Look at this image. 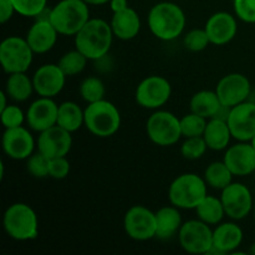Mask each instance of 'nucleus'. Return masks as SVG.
I'll return each mask as SVG.
<instances>
[{
	"instance_id": "obj_49",
	"label": "nucleus",
	"mask_w": 255,
	"mask_h": 255,
	"mask_svg": "<svg viewBox=\"0 0 255 255\" xmlns=\"http://www.w3.org/2000/svg\"><path fill=\"white\" fill-rule=\"evenodd\" d=\"M254 174H255V172H254Z\"/></svg>"
},
{
	"instance_id": "obj_3",
	"label": "nucleus",
	"mask_w": 255,
	"mask_h": 255,
	"mask_svg": "<svg viewBox=\"0 0 255 255\" xmlns=\"http://www.w3.org/2000/svg\"><path fill=\"white\" fill-rule=\"evenodd\" d=\"M90 19L89 4L85 0H60L50 12L51 24L65 36H75Z\"/></svg>"
},
{
	"instance_id": "obj_12",
	"label": "nucleus",
	"mask_w": 255,
	"mask_h": 255,
	"mask_svg": "<svg viewBox=\"0 0 255 255\" xmlns=\"http://www.w3.org/2000/svg\"><path fill=\"white\" fill-rule=\"evenodd\" d=\"M222 203L226 214L234 221H242L253 209V196L246 184L232 182L222 191Z\"/></svg>"
},
{
	"instance_id": "obj_22",
	"label": "nucleus",
	"mask_w": 255,
	"mask_h": 255,
	"mask_svg": "<svg viewBox=\"0 0 255 255\" xmlns=\"http://www.w3.org/2000/svg\"><path fill=\"white\" fill-rule=\"evenodd\" d=\"M110 24H111L115 37L124 41L134 39L141 30V20H139L138 14L131 6L122 11L114 12Z\"/></svg>"
},
{
	"instance_id": "obj_44",
	"label": "nucleus",
	"mask_w": 255,
	"mask_h": 255,
	"mask_svg": "<svg viewBox=\"0 0 255 255\" xmlns=\"http://www.w3.org/2000/svg\"><path fill=\"white\" fill-rule=\"evenodd\" d=\"M6 97H7L6 92H5V91L0 92V100H1V104H0V111H2V110H4V109H5V107H6V106H7V102H6Z\"/></svg>"
},
{
	"instance_id": "obj_8",
	"label": "nucleus",
	"mask_w": 255,
	"mask_h": 255,
	"mask_svg": "<svg viewBox=\"0 0 255 255\" xmlns=\"http://www.w3.org/2000/svg\"><path fill=\"white\" fill-rule=\"evenodd\" d=\"M34 54L26 39L9 36L0 44V64L7 75L26 72L31 66Z\"/></svg>"
},
{
	"instance_id": "obj_1",
	"label": "nucleus",
	"mask_w": 255,
	"mask_h": 255,
	"mask_svg": "<svg viewBox=\"0 0 255 255\" xmlns=\"http://www.w3.org/2000/svg\"><path fill=\"white\" fill-rule=\"evenodd\" d=\"M115 35L111 24L104 19L92 17L75 35V49L91 61L109 54Z\"/></svg>"
},
{
	"instance_id": "obj_45",
	"label": "nucleus",
	"mask_w": 255,
	"mask_h": 255,
	"mask_svg": "<svg viewBox=\"0 0 255 255\" xmlns=\"http://www.w3.org/2000/svg\"><path fill=\"white\" fill-rule=\"evenodd\" d=\"M89 5H104L110 2V0H85Z\"/></svg>"
},
{
	"instance_id": "obj_29",
	"label": "nucleus",
	"mask_w": 255,
	"mask_h": 255,
	"mask_svg": "<svg viewBox=\"0 0 255 255\" xmlns=\"http://www.w3.org/2000/svg\"><path fill=\"white\" fill-rule=\"evenodd\" d=\"M196 212L198 219L209 226H217V224L222 223L224 216H227L221 197L218 198V197L208 196V194L197 206Z\"/></svg>"
},
{
	"instance_id": "obj_34",
	"label": "nucleus",
	"mask_w": 255,
	"mask_h": 255,
	"mask_svg": "<svg viewBox=\"0 0 255 255\" xmlns=\"http://www.w3.org/2000/svg\"><path fill=\"white\" fill-rule=\"evenodd\" d=\"M207 148H208V146H207L203 136L188 137V138H186V141L182 143L181 153L186 159L196 161V159H199L201 157L204 156Z\"/></svg>"
},
{
	"instance_id": "obj_40",
	"label": "nucleus",
	"mask_w": 255,
	"mask_h": 255,
	"mask_svg": "<svg viewBox=\"0 0 255 255\" xmlns=\"http://www.w3.org/2000/svg\"><path fill=\"white\" fill-rule=\"evenodd\" d=\"M71 164L66 157H56L49 162V177L54 179H64L69 176Z\"/></svg>"
},
{
	"instance_id": "obj_10",
	"label": "nucleus",
	"mask_w": 255,
	"mask_h": 255,
	"mask_svg": "<svg viewBox=\"0 0 255 255\" xmlns=\"http://www.w3.org/2000/svg\"><path fill=\"white\" fill-rule=\"evenodd\" d=\"M172 86L169 81L158 75H152L142 80L134 92L136 102L147 110H157L171 99Z\"/></svg>"
},
{
	"instance_id": "obj_25",
	"label": "nucleus",
	"mask_w": 255,
	"mask_h": 255,
	"mask_svg": "<svg viewBox=\"0 0 255 255\" xmlns=\"http://www.w3.org/2000/svg\"><path fill=\"white\" fill-rule=\"evenodd\" d=\"M203 138L209 149L223 151V149L228 148L232 138L228 122L217 119H209L207 122L206 131L203 133Z\"/></svg>"
},
{
	"instance_id": "obj_18",
	"label": "nucleus",
	"mask_w": 255,
	"mask_h": 255,
	"mask_svg": "<svg viewBox=\"0 0 255 255\" xmlns=\"http://www.w3.org/2000/svg\"><path fill=\"white\" fill-rule=\"evenodd\" d=\"M59 105L51 97L35 100L26 111V122L32 131L42 132L57 124Z\"/></svg>"
},
{
	"instance_id": "obj_26",
	"label": "nucleus",
	"mask_w": 255,
	"mask_h": 255,
	"mask_svg": "<svg viewBox=\"0 0 255 255\" xmlns=\"http://www.w3.org/2000/svg\"><path fill=\"white\" fill-rule=\"evenodd\" d=\"M35 91L32 77L30 79L26 72L10 74L5 84V92L7 97L15 102H24L31 97Z\"/></svg>"
},
{
	"instance_id": "obj_19",
	"label": "nucleus",
	"mask_w": 255,
	"mask_h": 255,
	"mask_svg": "<svg viewBox=\"0 0 255 255\" xmlns=\"http://www.w3.org/2000/svg\"><path fill=\"white\" fill-rule=\"evenodd\" d=\"M234 176L244 177L255 172V149L251 142H241L228 147L223 158Z\"/></svg>"
},
{
	"instance_id": "obj_47",
	"label": "nucleus",
	"mask_w": 255,
	"mask_h": 255,
	"mask_svg": "<svg viewBox=\"0 0 255 255\" xmlns=\"http://www.w3.org/2000/svg\"><path fill=\"white\" fill-rule=\"evenodd\" d=\"M251 143H252V144H253V147H254V149H255V136L253 137V138H252Z\"/></svg>"
},
{
	"instance_id": "obj_41",
	"label": "nucleus",
	"mask_w": 255,
	"mask_h": 255,
	"mask_svg": "<svg viewBox=\"0 0 255 255\" xmlns=\"http://www.w3.org/2000/svg\"><path fill=\"white\" fill-rule=\"evenodd\" d=\"M15 7L11 0H0V21L1 24L9 21L15 14Z\"/></svg>"
},
{
	"instance_id": "obj_4",
	"label": "nucleus",
	"mask_w": 255,
	"mask_h": 255,
	"mask_svg": "<svg viewBox=\"0 0 255 255\" xmlns=\"http://www.w3.org/2000/svg\"><path fill=\"white\" fill-rule=\"evenodd\" d=\"M4 231L11 239L27 242L39 236V219L34 209L26 203H14L2 217Z\"/></svg>"
},
{
	"instance_id": "obj_42",
	"label": "nucleus",
	"mask_w": 255,
	"mask_h": 255,
	"mask_svg": "<svg viewBox=\"0 0 255 255\" xmlns=\"http://www.w3.org/2000/svg\"><path fill=\"white\" fill-rule=\"evenodd\" d=\"M95 66H96V70L100 72H109L110 70L112 69V66H114V62H112V59L110 57L109 54L104 55L102 57H100V59H96L95 60Z\"/></svg>"
},
{
	"instance_id": "obj_28",
	"label": "nucleus",
	"mask_w": 255,
	"mask_h": 255,
	"mask_svg": "<svg viewBox=\"0 0 255 255\" xmlns=\"http://www.w3.org/2000/svg\"><path fill=\"white\" fill-rule=\"evenodd\" d=\"M221 105L222 102L216 91L203 90V91L196 92L192 96L191 101H189V109L193 114L209 120L216 115Z\"/></svg>"
},
{
	"instance_id": "obj_38",
	"label": "nucleus",
	"mask_w": 255,
	"mask_h": 255,
	"mask_svg": "<svg viewBox=\"0 0 255 255\" xmlns=\"http://www.w3.org/2000/svg\"><path fill=\"white\" fill-rule=\"evenodd\" d=\"M0 116L5 128L22 126V124L26 121V114H24V111L16 105H7L2 111H0Z\"/></svg>"
},
{
	"instance_id": "obj_37",
	"label": "nucleus",
	"mask_w": 255,
	"mask_h": 255,
	"mask_svg": "<svg viewBox=\"0 0 255 255\" xmlns=\"http://www.w3.org/2000/svg\"><path fill=\"white\" fill-rule=\"evenodd\" d=\"M15 11L25 17H36L47 7V0H11Z\"/></svg>"
},
{
	"instance_id": "obj_24",
	"label": "nucleus",
	"mask_w": 255,
	"mask_h": 255,
	"mask_svg": "<svg viewBox=\"0 0 255 255\" xmlns=\"http://www.w3.org/2000/svg\"><path fill=\"white\" fill-rule=\"evenodd\" d=\"M157 233L156 238L167 241L179 232L182 227V216L179 208L172 206L162 207L156 212Z\"/></svg>"
},
{
	"instance_id": "obj_9",
	"label": "nucleus",
	"mask_w": 255,
	"mask_h": 255,
	"mask_svg": "<svg viewBox=\"0 0 255 255\" xmlns=\"http://www.w3.org/2000/svg\"><path fill=\"white\" fill-rule=\"evenodd\" d=\"M179 246L189 254H207L213 247V231L201 219L182 224L178 232Z\"/></svg>"
},
{
	"instance_id": "obj_35",
	"label": "nucleus",
	"mask_w": 255,
	"mask_h": 255,
	"mask_svg": "<svg viewBox=\"0 0 255 255\" xmlns=\"http://www.w3.org/2000/svg\"><path fill=\"white\" fill-rule=\"evenodd\" d=\"M211 44L206 29H193L183 37V46L192 52H201Z\"/></svg>"
},
{
	"instance_id": "obj_16",
	"label": "nucleus",
	"mask_w": 255,
	"mask_h": 255,
	"mask_svg": "<svg viewBox=\"0 0 255 255\" xmlns=\"http://www.w3.org/2000/svg\"><path fill=\"white\" fill-rule=\"evenodd\" d=\"M71 147V132L66 131L57 125L40 132V136L37 138V149L49 159L56 158V157H66Z\"/></svg>"
},
{
	"instance_id": "obj_20",
	"label": "nucleus",
	"mask_w": 255,
	"mask_h": 255,
	"mask_svg": "<svg viewBox=\"0 0 255 255\" xmlns=\"http://www.w3.org/2000/svg\"><path fill=\"white\" fill-rule=\"evenodd\" d=\"M204 29L208 34L211 44L222 46L236 37L238 32V22L234 15L227 11H218L209 16Z\"/></svg>"
},
{
	"instance_id": "obj_31",
	"label": "nucleus",
	"mask_w": 255,
	"mask_h": 255,
	"mask_svg": "<svg viewBox=\"0 0 255 255\" xmlns=\"http://www.w3.org/2000/svg\"><path fill=\"white\" fill-rule=\"evenodd\" d=\"M87 61H89V59L81 51L75 49L62 55L57 65L62 70V72L69 77L81 74L86 67Z\"/></svg>"
},
{
	"instance_id": "obj_33",
	"label": "nucleus",
	"mask_w": 255,
	"mask_h": 255,
	"mask_svg": "<svg viewBox=\"0 0 255 255\" xmlns=\"http://www.w3.org/2000/svg\"><path fill=\"white\" fill-rule=\"evenodd\" d=\"M207 122H208V120L199 116V115L193 114V112L184 115L181 119L182 136L186 137V138L203 136L207 127Z\"/></svg>"
},
{
	"instance_id": "obj_21",
	"label": "nucleus",
	"mask_w": 255,
	"mask_h": 255,
	"mask_svg": "<svg viewBox=\"0 0 255 255\" xmlns=\"http://www.w3.org/2000/svg\"><path fill=\"white\" fill-rule=\"evenodd\" d=\"M59 31L50 20L36 19L26 34V41L35 54H45L55 46Z\"/></svg>"
},
{
	"instance_id": "obj_32",
	"label": "nucleus",
	"mask_w": 255,
	"mask_h": 255,
	"mask_svg": "<svg viewBox=\"0 0 255 255\" xmlns=\"http://www.w3.org/2000/svg\"><path fill=\"white\" fill-rule=\"evenodd\" d=\"M105 94H106V87L104 81L96 76L86 77L80 85V95L87 104L104 100Z\"/></svg>"
},
{
	"instance_id": "obj_36",
	"label": "nucleus",
	"mask_w": 255,
	"mask_h": 255,
	"mask_svg": "<svg viewBox=\"0 0 255 255\" xmlns=\"http://www.w3.org/2000/svg\"><path fill=\"white\" fill-rule=\"evenodd\" d=\"M49 162L50 159L46 156L36 152L26 159V169L35 178H46L49 177Z\"/></svg>"
},
{
	"instance_id": "obj_14",
	"label": "nucleus",
	"mask_w": 255,
	"mask_h": 255,
	"mask_svg": "<svg viewBox=\"0 0 255 255\" xmlns=\"http://www.w3.org/2000/svg\"><path fill=\"white\" fill-rule=\"evenodd\" d=\"M216 92L219 100L227 106H237L247 101L252 94L251 81L239 72H233L222 77L217 84Z\"/></svg>"
},
{
	"instance_id": "obj_11",
	"label": "nucleus",
	"mask_w": 255,
	"mask_h": 255,
	"mask_svg": "<svg viewBox=\"0 0 255 255\" xmlns=\"http://www.w3.org/2000/svg\"><path fill=\"white\" fill-rule=\"evenodd\" d=\"M124 228L127 236L137 242H146L156 238V213L144 206H133L126 212Z\"/></svg>"
},
{
	"instance_id": "obj_43",
	"label": "nucleus",
	"mask_w": 255,
	"mask_h": 255,
	"mask_svg": "<svg viewBox=\"0 0 255 255\" xmlns=\"http://www.w3.org/2000/svg\"><path fill=\"white\" fill-rule=\"evenodd\" d=\"M110 7L112 12H119L128 7V1L127 0H110Z\"/></svg>"
},
{
	"instance_id": "obj_27",
	"label": "nucleus",
	"mask_w": 255,
	"mask_h": 255,
	"mask_svg": "<svg viewBox=\"0 0 255 255\" xmlns=\"http://www.w3.org/2000/svg\"><path fill=\"white\" fill-rule=\"evenodd\" d=\"M57 126L69 132H76L85 125V110H82L76 102L65 101L59 105L57 112Z\"/></svg>"
},
{
	"instance_id": "obj_17",
	"label": "nucleus",
	"mask_w": 255,
	"mask_h": 255,
	"mask_svg": "<svg viewBox=\"0 0 255 255\" xmlns=\"http://www.w3.org/2000/svg\"><path fill=\"white\" fill-rule=\"evenodd\" d=\"M66 75L57 64H45L32 75L35 92L40 97H55L62 91L66 82Z\"/></svg>"
},
{
	"instance_id": "obj_2",
	"label": "nucleus",
	"mask_w": 255,
	"mask_h": 255,
	"mask_svg": "<svg viewBox=\"0 0 255 255\" xmlns=\"http://www.w3.org/2000/svg\"><path fill=\"white\" fill-rule=\"evenodd\" d=\"M147 22L152 34L162 41H172L181 36L186 27V15L179 5L161 1L151 7Z\"/></svg>"
},
{
	"instance_id": "obj_48",
	"label": "nucleus",
	"mask_w": 255,
	"mask_h": 255,
	"mask_svg": "<svg viewBox=\"0 0 255 255\" xmlns=\"http://www.w3.org/2000/svg\"><path fill=\"white\" fill-rule=\"evenodd\" d=\"M254 221H255V209H254Z\"/></svg>"
},
{
	"instance_id": "obj_5",
	"label": "nucleus",
	"mask_w": 255,
	"mask_h": 255,
	"mask_svg": "<svg viewBox=\"0 0 255 255\" xmlns=\"http://www.w3.org/2000/svg\"><path fill=\"white\" fill-rule=\"evenodd\" d=\"M85 126L94 136L111 137L121 127V114L112 102L105 99L92 102L85 109Z\"/></svg>"
},
{
	"instance_id": "obj_15",
	"label": "nucleus",
	"mask_w": 255,
	"mask_h": 255,
	"mask_svg": "<svg viewBox=\"0 0 255 255\" xmlns=\"http://www.w3.org/2000/svg\"><path fill=\"white\" fill-rule=\"evenodd\" d=\"M1 144L4 153L15 161L27 159L35 149V139L31 132L22 126L5 128Z\"/></svg>"
},
{
	"instance_id": "obj_46",
	"label": "nucleus",
	"mask_w": 255,
	"mask_h": 255,
	"mask_svg": "<svg viewBox=\"0 0 255 255\" xmlns=\"http://www.w3.org/2000/svg\"><path fill=\"white\" fill-rule=\"evenodd\" d=\"M249 252H251V253H252V254H254V255H255V243L253 244V246H252L251 251H249Z\"/></svg>"
},
{
	"instance_id": "obj_39",
	"label": "nucleus",
	"mask_w": 255,
	"mask_h": 255,
	"mask_svg": "<svg viewBox=\"0 0 255 255\" xmlns=\"http://www.w3.org/2000/svg\"><path fill=\"white\" fill-rule=\"evenodd\" d=\"M233 7L239 20L247 24H255V0H234Z\"/></svg>"
},
{
	"instance_id": "obj_7",
	"label": "nucleus",
	"mask_w": 255,
	"mask_h": 255,
	"mask_svg": "<svg viewBox=\"0 0 255 255\" xmlns=\"http://www.w3.org/2000/svg\"><path fill=\"white\" fill-rule=\"evenodd\" d=\"M148 138L154 144L169 147L176 144L182 136L181 119L168 111H156L148 117L146 124Z\"/></svg>"
},
{
	"instance_id": "obj_23",
	"label": "nucleus",
	"mask_w": 255,
	"mask_h": 255,
	"mask_svg": "<svg viewBox=\"0 0 255 255\" xmlns=\"http://www.w3.org/2000/svg\"><path fill=\"white\" fill-rule=\"evenodd\" d=\"M243 237V231L237 223H219L213 231V246L219 249L222 254L234 253L241 247Z\"/></svg>"
},
{
	"instance_id": "obj_30",
	"label": "nucleus",
	"mask_w": 255,
	"mask_h": 255,
	"mask_svg": "<svg viewBox=\"0 0 255 255\" xmlns=\"http://www.w3.org/2000/svg\"><path fill=\"white\" fill-rule=\"evenodd\" d=\"M233 176L231 169L227 167L224 161L212 162L204 171V181L209 187L218 191H223L226 187L233 182Z\"/></svg>"
},
{
	"instance_id": "obj_13",
	"label": "nucleus",
	"mask_w": 255,
	"mask_h": 255,
	"mask_svg": "<svg viewBox=\"0 0 255 255\" xmlns=\"http://www.w3.org/2000/svg\"><path fill=\"white\" fill-rule=\"evenodd\" d=\"M227 122L233 138L251 142L255 136V102L247 100L232 107Z\"/></svg>"
},
{
	"instance_id": "obj_6",
	"label": "nucleus",
	"mask_w": 255,
	"mask_h": 255,
	"mask_svg": "<svg viewBox=\"0 0 255 255\" xmlns=\"http://www.w3.org/2000/svg\"><path fill=\"white\" fill-rule=\"evenodd\" d=\"M207 187L204 178L196 173H183L177 177L168 189V198L171 204L179 209H196L207 196Z\"/></svg>"
}]
</instances>
